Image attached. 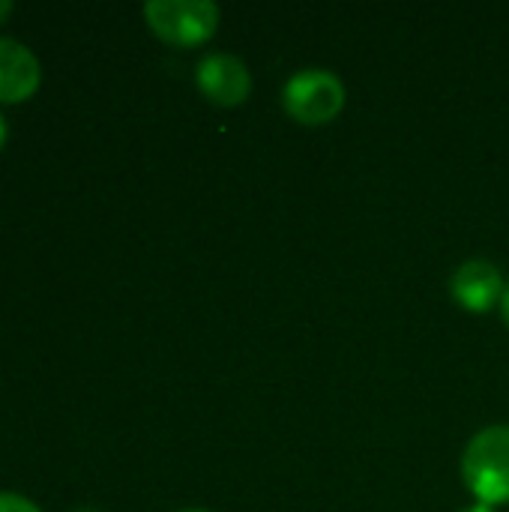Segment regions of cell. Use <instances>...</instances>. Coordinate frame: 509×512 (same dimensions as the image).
<instances>
[{"mask_svg": "<svg viewBox=\"0 0 509 512\" xmlns=\"http://www.w3.org/2000/svg\"><path fill=\"white\" fill-rule=\"evenodd\" d=\"M285 111L303 126H324L345 108V84L330 69H300L282 90Z\"/></svg>", "mask_w": 509, "mask_h": 512, "instance_id": "3", "label": "cell"}, {"mask_svg": "<svg viewBox=\"0 0 509 512\" xmlns=\"http://www.w3.org/2000/svg\"><path fill=\"white\" fill-rule=\"evenodd\" d=\"M195 81H198V90L213 105H222V108L243 105L252 93L249 66L237 54H225V51L204 54L195 69Z\"/></svg>", "mask_w": 509, "mask_h": 512, "instance_id": "4", "label": "cell"}, {"mask_svg": "<svg viewBox=\"0 0 509 512\" xmlns=\"http://www.w3.org/2000/svg\"><path fill=\"white\" fill-rule=\"evenodd\" d=\"M42 69L36 54L9 36H0V102H24L36 93Z\"/></svg>", "mask_w": 509, "mask_h": 512, "instance_id": "6", "label": "cell"}, {"mask_svg": "<svg viewBox=\"0 0 509 512\" xmlns=\"http://www.w3.org/2000/svg\"><path fill=\"white\" fill-rule=\"evenodd\" d=\"M501 315H504V321H507L509 327V285L507 291H504V300H501Z\"/></svg>", "mask_w": 509, "mask_h": 512, "instance_id": "9", "label": "cell"}, {"mask_svg": "<svg viewBox=\"0 0 509 512\" xmlns=\"http://www.w3.org/2000/svg\"><path fill=\"white\" fill-rule=\"evenodd\" d=\"M462 480L483 507L509 504V426H486L468 441Z\"/></svg>", "mask_w": 509, "mask_h": 512, "instance_id": "1", "label": "cell"}, {"mask_svg": "<svg viewBox=\"0 0 509 512\" xmlns=\"http://www.w3.org/2000/svg\"><path fill=\"white\" fill-rule=\"evenodd\" d=\"M0 512H42L33 501L15 495V492H0Z\"/></svg>", "mask_w": 509, "mask_h": 512, "instance_id": "7", "label": "cell"}, {"mask_svg": "<svg viewBox=\"0 0 509 512\" xmlns=\"http://www.w3.org/2000/svg\"><path fill=\"white\" fill-rule=\"evenodd\" d=\"M75 512H96V510H75Z\"/></svg>", "mask_w": 509, "mask_h": 512, "instance_id": "13", "label": "cell"}, {"mask_svg": "<svg viewBox=\"0 0 509 512\" xmlns=\"http://www.w3.org/2000/svg\"><path fill=\"white\" fill-rule=\"evenodd\" d=\"M453 300L459 306H465L468 312H489L495 303L504 300V276L501 270L486 261V258H474V261H465L456 273H453Z\"/></svg>", "mask_w": 509, "mask_h": 512, "instance_id": "5", "label": "cell"}, {"mask_svg": "<svg viewBox=\"0 0 509 512\" xmlns=\"http://www.w3.org/2000/svg\"><path fill=\"white\" fill-rule=\"evenodd\" d=\"M9 12H12V3L9 0H0V24L9 18Z\"/></svg>", "mask_w": 509, "mask_h": 512, "instance_id": "10", "label": "cell"}, {"mask_svg": "<svg viewBox=\"0 0 509 512\" xmlns=\"http://www.w3.org/2000/svg\"><path fill=\"white\" fill-rule=\"evenodd\" d=\"M462 512H495V510H492V507H483V504H480V507H471V510H462Z\"/></svg>", "mask_w": 509, "mask_h": 512, "instance_id": "11", "label": "cell"}, {"mask_svg": "<svg viewBox=\"0 0 509 512\" xmlns=\"http://www.w3.org/2000/svg\"><path fill=\"white\" fill-rule=\"evenodd\" d=\"M180 512H207V510H180Z\"/></svg>", "mask_w": 509, "mask_h": 512, "instance_id": "12", "label": "cell"}, {"mask_svg": "<svg viewBox=\"0 0 509 512\" xmlns=\"http://www.w3.org/2000/svg\"><path fill=\"white\" fill-rule=\"evenodd\" d=\"M6 138H9V126H6V117L0 114V150H3V144H6Z\"/></svg>", "mask_w": 509, "mask_h": 512, "instance_id": "8", "label": "cell"}, {"mask_svg": "<svg viewBox=\"0 0 509 512\" xmlns=\"http://www.w3.org/2000/svg\"><path fill=\"white\" fill-rule=\"evenodd\" d=\"M150 30L177 48L207 42L219 27V6L213 0H150L144 3Z\"/></svg>", "mask_w": 509, "mask_h": 512, "instance_id": "2", "label": "cell"}]
</instances>
